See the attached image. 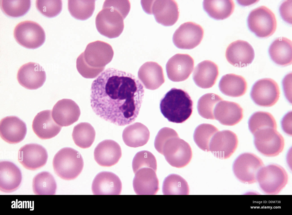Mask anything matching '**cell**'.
<instances>
[{"label": "cell", "instance_id": "6da1fadb", "mask_svg": "<svg viewBox=\"0 0 292 215\" xmlns=\"http://www.w3.org/2000/svg\"><path fill=\"white\" fill-rule=\"evenodd\" d=\"M144 94L143 86L135 76L110 68L92 83L91 106L101 118L118 126H125L137 118Z\"/></svg>", "mask_w": 292, "mask_h": 215}, {"label": "cell", "instance_id": "7a4b0ae2", "mask_svg": "<svg viewBox=\"0 0 292 215\" xmlns=\"http://www.w3.org/2000/svg\"><path fill=\"white\" fill-rule=\"evenodd\" d=\"M154 146L156 150L163 155L167 162L173 167H184L192 158V152L190 145L180 138L174 130L160 134Z\"/></svg>", "mask_w": 292, "mask_h": 215}, {"label": "cell", "instance_id": "3957f363", "mask_svg": "<svg viewBox=\"0 0 292 215\" xmlns=\"http://www.w3.org/2000/svg\"><path fill=\"white\" fill-rule=\"evenodd\" d=\"M193 105V102L186 92L173 88L161 99L160 108L161 113L169 122L181 123L191 116Z\"/></svg>", "mask_w": 292, "mask_h": 215}, {"label": "cell", "instance_id": "277c9868", "mask_svg": "<svg viewBox=\"0 0 292 215\" xmlns=\"http://www.w3.org/2000/svg\"><path fill=\"white\" fill-rule=\"evenodd\" d=\"M53 166L55 173L67 180L76 178L82 172L84 161L80 153L70 147L60 150L54 156Z\"/></svg>", "mask_w": 292, "mask_h": 215}, {"label": "cell", "instance_id": "5b68a950", "mask_svg": "<svg viewBox=\"0 0 292 215\" xmlns=\"http://www.w3.org/2000/svg\"><path fill=\"white\" fill-rule=\"evenodd\" d=\"M127 15L116 8L104 4L102 9L96 18L97 29L100 34L108 38L117 37L123 31V20Z\"/></svg>", "mask_w": 292, "mask_h": 215}, {"label": "cell", "instance_id": "8992f818", "mask_svg": "<svg viewBox=\"0 0 292 215\" xmlns=\"http://www.w3.org/2000/svg\"><path fill=\"white\" fill-rule=\"evenodd\" d=\"M287 174L282 167L271 164L262 167L258 172L256 180L261 190L271 195L278 194L287 184Z\"/></svg>", "mask_w": 292, "mask_h": 215}, {"label": "cell", "instance_id": "52a82bcc", "mask_svg": "<svg viewBox=\"0 0 292 215\" xmlns=\"http://www.w3.org/2000/svg\"><path fill=\"white\" fill-rule=\"evenodd\" d=\"M248 27L257 37L266 38L272 35L277 25L275 16L273 12L264 6L252 10L247 19Z\"/></svg>", "mask_w": 292, "mask_h": 215}, {"label": "cell", "instance_id": "ba28073f", "mask_svg": "<svg viewBox=\"0 0 292 215\" xmlns=\"http://www.w3.org/2000/svg\"><path fill=\"white\" fill-rule=\"evenodd\" d=\"M144 11L153 14L156 21L165 26L174 25L179 16L178 5L174 0L141 1Z\"/></svg>", "mask_w": 292, "mask_h": 215}, {"label": "cell", "instance_id": "9c48e42d", "mask_svg": "<svg viewBox=\"0 0 292 215\" xmlns=\"http://www.w3.org/2000/svg\"><path fill=\"white\" fill-rule=\"evenodd\" d=\"M274 128L267 127L257 130L254 135V143L257 150L264 156H277L283 150L284 140Z\"/></svg>", "mask_w": 292, "mask_h": 215}, {"label": "cell", "instance_id": "30bf717a", "mask_svg": "<svg viewBox=\"0 0 292 215\" xmlns=\"http://www.w3.org/2000/svg\"><path fill=\"white\" fill-rule=\"evenodd\" d=\"M14 35L19 45L29 49L39 47L45 40V34L42 27L38 23L29 21L18 24L15 28Z\"/></svg>", "mask_w": 292, "mask_h": 215}, {"label": "cell", "instance_id": "8fae6325", "mask_svg": "<svg viewBox=\"0 0 292 215\" xmlns=\"http://www.w3.org/2000/svg\"><path fill=\"white\" fill-rule=\"evenodd\" d=\"M263 166L259 158L253 154L246 152L241 154L236 159L232 168L235 175L240 181L252 184L257 181V173Z\"/></svg>", "mask_w": 292, "mask_h": 215}, {"label": "cell", "instance_id": "7c38bea8", "mask_svg": "<svg viewBox=\"0 0 292 215\" xmlns=\"http://www.w3.org/2000/svg\"><path fill=\"white\" fill-rule=\"evenodd\" d=\"M86 64L94 68H105L112 60L114 52L108 43L98 40L89 43L80 54Z\"/></svg>", "mask_w": 292, "mask_h": 215}, {"label": "cell", "instance_id": "4fadbf2b", "mask_svg": "<svg viewBox=\"0 0 292 215\" xmlns=\"http://www.w3.org/2000/svg\"><path fill=\"white\" fill-rule=\"evenodd\" d=\"M279 95L277 83L267 78L257 81L253 86L250 93L252 99L256 104L266 107L275 105L279 99Z\"/></svg>", "mask_w": 292, "mask_h": 215}, {"label": "cell", "instance_id": "5bb4252c", "mask_svg": "<svg viewBox=\"0 0 292 215\" xmlns=\"http://www.w3.org/2000/svg\"><path fill=\"white\" fill-rule=\"evenodd\" d=\"M204 30L199 25L192 22L181 24L176 30L173 37L174 45L182 49L194 48L200 43Z\"/></svg>", "mask_w": 292, "mask_h": 215}, {"label": "cell", "instance_id": "9a60e30c", "mask_svg": "<svg viewBox=\"0 0 292 215\" xmlns=\"http://www.w3.org/2000/svg\"><path fill=\"white\" fill-rule=\"evenodd\" d=\"M238 142L237 137L232 131L229 130L218 131L211 138L209 150L217 158L227 159L235 152Z\"/></svg>", "mask_w": 292, "mask_h": 215}, {"label": "cell", "instance_id": "2e32d148", "mask_svg": "<svg viewBox=\"0 0 292 215\" xmlns=\"http://www.w3.org/2000/svg\"><path fill=\"white\" fill-rule=\"evenodd\" d=\"M194 67V60L189 55L177 54L167 61L166 69L168 78L175 82L184 81L188 78Z\"/></svg>", "mask_w": 292, "mask_h": 215}, {"label": "cell", "instance_id": "e0dca14e", "mask_svg": "<svg viewBox=\"0 0 292 215\" xmlns=\"http://www.w3.org/2000/svg\"><path fill=\"white\" fill-rule=\"evenodd\" d=\"M48 154L46 149L42 145L30 143L22 147L18 151V161L26 169L35 170L46 163Z\"/></svg>", "mask_w": 292, "mask_h": 215}, {"label": "cell", "instance_id": "ac0fdd59", "mask_svg": "<svg viewBox=\"0 0 292 215\" xmlns=\"http://www.w3.org/2000/svg\"><path fill=\"white\" fill-rule=\"evenodd\" d=\"M46 73L39 64L29 62L22 66L17 73L19 84L28 89L35 90L42 87L45 81Z\"/></svg>", "mask_w": 292, "mask_h": 215}, {"label": "cell", "instance_id": "d6986e66", "mask_svg": "<svg viewBox=\"0 0 292 215\" xmlns=\"http://www.w3.org/2000/svg\"><path fill=\"white\" fill-rule=\"evenodd\" d=\"M226 58L233 66L242 67L251 64L255 57L254 49L247 41L238 40L231 43L226 50Z\"/></svg>", "mask_w": 292, "mask_h": 215}, {"label": "cell", "instance_id": "ffe728a7", "mask_svg": "<svg viewBox=\"0 0 292 215\" xmlns=\"http://www.w3.org/2000/svg\"><path fill=\"white\" fill-rule=\"evenodd\" d=\"M80 113L79 107L75 102L70 99H63L54 105L52 115L58 125L61 127L67 126L77 122Z\"/></svg>", "mask_w": 292, "mask_h": 215}, {"label": "cell", "instance_id": "44dd1931", "mask_svg": "<svg viewBox=\"0 0 292 215\" xmlns=\"http://www.w3.org/2000/svg\"><path fill=\"white\" fill-rule=\"evenodd\" d=\"M27 132L25 123L17 116H7L0 121V136L9 143L14 144L21 142L25 138Z\"/></svg>", "mask_w": 292, "mask_h": 215}, {"label": "cell", "instance_id": "7402d4cb", "mask_svg": "<svg viewBox=\"0 0 292 215\" xmlns=\"http://www.w3.org/2000/svg\"><path fill=\"white\" fill-rule=\"evenodd\" d=\"M156 171L149 168H142L135 173L133 187L137 195H155L159 190Z\"/></svg>", "mask_w": 292, "mask_h": 215}, {"label": "cell", "instance_id": "603a6c76", "mask_svg": "<svg viewBox=\"0 0 292 215\" xmlns=\"http://www.w3.org/2000/svg\"><path fill=\"white\" fill-rule=\"evenodd\" d=\"M119 144L111 140H105L99 143L94 151L95 160L100 165L110 167L117 163L121 156Z\"/></svg>", "mask_w": 292, "mask_h": 215}, {"label": "cell", "instance_id": "cb8c5ba5", "mask_svg": "<svg viewBox=\"0 0 292 215\" xmlns=\"http://www.w3.org/2000/svg\"><path fill=\"white\" fill-rule=\"evenodd\" d=\"M122 183L119 177L113 173L102 172L94 178L92 189L94 195H119Z\"/></svg>", "mask_w": 292, "mask_h": 215}, {"label": "cell", "instance_id": "d4e9b609", "mask_svg": "<svg viewBox=\"0 0 292 215\" xmlns=\"http://www.w3.org/2000/svg\"><path fill=\"white\" fill-rule=\"evenodd\" d=\"M51 113L50 110L41 111L36 114L33 121V130L42 139H49L55 137L61 129V126L52 119Z\"/></svg>", "mask_w": 292, "mask_h": 215}, {"label": "cell", "instance_id": "484cf974", "mask_svg": "<svg viewBox=\"0 0 292 215\" xmlns=\"http://www.w3.org/2000/svg\"><path fill=\"white\" fill-rule=\"evenodd\" d=\"M214 114L215 119L222 124L232 126L241 120L243 117V110L236 103L222 100L215 106Z\"/></svg>", "mask_w": 292, "mask_h": 215}, {"label": "cell", "instance_id": "4316f807", "mask_svg": "<svg viewBox=\"0 0 292 215\" xmlns=\"http://www.w3.org/2000/svg\"><path fill=\"white\" fill-rule=\"evenodd\" d=\"M138 77L145 88L150 90L158 89L165 82L162 68L154 62H147L141 66Z\"/></svg>", "mask_w": 292, "mask_h": 215}, {"label": "cell", "instance_id": "83f0119b", "mask_svg": "<svg viewBox=\"0 0 292 215\" xmlns=\"http://www.w3.org/2000/svg\"><path fill=\"white\" fill-rule=\"evenodd\" d=\"M22 175L19 168L14 163L8 161L0 162V189L2 192H11L19 186Z\"/></svg>", "mask_w": 292, "mask_h": 215}, {"label": "cell", "instance_id": "f1b7e54d", "mask_svg": "<svg viewBox=\"0 0 292 215\" xmlns=\"http://www.w3.org/2000/svg\"><path fill=\"white\" fill-rule=\"evenodd\" d=\"M218 75L217 65L210 61L205 60L195 67L192 77L195 83L198 87L206 89L213 86Z\"/></svg>", "mask_w": 292, "mask_h": 215}, {"label": "cell", "instance_id": "f546056e", "mask_svg": "<svg viewBox=\"0 0 292 215\" xmlns=\"http://www.w3.org/2000/svg\"><path fill=\"white\" fill-rule=\"evenodd\" d=\"M268 51L270 58L277 64L286 66L292 64V43L287 38L281 37L275 39Z\"/></svg>", "mask_w": 292, "mask_h": 215}, {"label": "cell", "instance_id": "4dcf8cb0", "mask_svg": "<svg viewBox=\"0 0 292 215\" xmlns=\"http://www.w3.org/2000/svg\"><path fill=\"white\" fill-rule=\"evenodd\" d=\"M150 135L149 131L146 126L140 122H136L125 128L122 137L126 145L136 148L145 144L149 139Z\"/></svg>", "mask_w": 292, "mask_h": 215}, {"label": "cell", "instance_id": "1f68e13d", "mask_svg": "<svg viewBox=\"0 0 292 215\" xmlns=\"http://www.w3.org/2000/svg\"><path fill=\"white\" fill-rule=\"evenodd\" d=\"M221 92L224 95L232 97L243 95L247 88L246 82L242 77L234 74L223 76L219 84Z\"/></svg>", "mask_w": 292, "mask_h": 215}, {"label": "cell", "instance_id": "d6a6232c", "mask_svg": "<svg viewBox=\"0 0 292 215\" xmlns=\"http://www.w3.org/2000/svg\"><path fill=\"white\" fill-rule=\"evenodd\" d=\"M235 5L232 0H204V10L211 17L221 20L229 17L233 13Z\"/></svg>", "mask_w": 292, "mask_h": 215}, {"label": "cell", "instance_id": "836d02e7", "mask_svg": "<svg viewBox=\"0 0 292 215\" xmlns=\"http://www.w3.org/2000/svg\"><path fill=\"white\" fill-rule=\"evenodd\" d=\"M96 132L94 127L87 122H80L74 127L72 134L76 145L82 148L90 147L95 138Z\"/></svg>", "mask_w": 292, "mask_h": 215}, {"label": "cell", "instance_id": "e575fe53", "mask_svg": "<svg viewBox=\"0 0 292 215\" xmlns=\"http://www.w3.org/2000/svg\"><path fill=\"white\" fill-rule=\"evenodd\" d=\"M33 188L36 195H53L56 194L57 186L53 176L48 172L44 171L34 178Z\"/></svg>", "mask_w": 292, "mask_h": 215}, {"label": "cell", "instance_id": "d590c367", "mask_svg": "<svg viewBox=\"0 0 292 215\" xmlns=\"http://www.w3.org/2000/svg\"><path fill=\"white\" fill-rule=\"evenodd\" d=\"M162 192L164 195H188V185L181 176L171 174L166 177L163 184Z\"/></svg>", "mask_w": 292, "mask_h": 215}, {"label": "cell", "instance_id": "8d00e7d4", "mask_svg": "<svg viewBox=\"0 0 292 215\" xmlns=\"http://www.w3.org/2000/svg\"><path fill=\"white\" fill-rule=\"evenodd\" d=\"M95 0H68V9L75 19L86 20L92 15L95 9Z\"/></svg>", "mask_w": 292, "mask_h": 215}, {"label": "cell", "instance_id": "74e56055", "mask_svg": "<svg viewBox=\"0 0 292 215\" xmlns=\"http://www.w3.org/2000/svg\"><path fill=\"white\" fill-rule=\"evenodd\" d=\"M218 129L214 125L203 123L199 125L194 132V140L200 149L205 151H209V145L213 136Z\"/></svg>", "mask_w": 292, "mask_h": 215}, {"label": "cell", "instance_id": "f35d334b", "mask_svg": "<svg viewBox=\"0 0 292 215\" xmlns=\"http://www.w3.org/2000/svg\"><path fill=\"white\" fill-rule=\"evenodd\" d=\"M223 99L218 95L213 93L206 94L199 99L197 108L199 115L207 119H215L214 111L215 106Z\"/></svg>", "mask_w": 292, "mask_h": 215}, {"label": "cell", "instance_id": "ab89813d", "mask_svg": "<svg viewBox=\"0 0 292 215\" xmlns=\"http://www.w3.org/2000/svg\"><path fill=\"white\" fill-rule=\"evenodd\" d=\"M249 129L253 134L257 130L269 127L276 129V121L270 113L259 111L253 114L248 122Z\"/></svg>", "mask_w": 292, "mask_h": 215}, {"label": "cell", "instance_id": "60d3db41", "mask_svg": "<svg viewBox=\"0 0 292 215\" xmlns=\"http://www.w3.org/2000/svg\"><path fill=\"white\" fill-rule=\"evenodd\" d=\"M0 6L7 15L17 17L26 14L31 6L30 0H1Z\"/></svg>", "mask_w": 292, "mask_h": 215}, {"label": "cell", "instance_id": "b9f144b4", "mask_svg": "<svg viewBox=\"0 0 292 215\" xmlns=\"http://www.w3.org/2000/svg\"><path fill=\"white\" fill-rule=\"evenodd\" d=\"M132 166L134 173L139 169L143 168H150L156 171V160L151 152L147 150L141 151L137 152L135 156L132 161Z\"/></svg>", "mask_w": 292, "mask_h": 215}, {"label": "cell", "instance_id": "7bdbcfd3", "mask_svg": "<svg viewBox=\"0 0 292 215\" xmlns=\"http://www.w3.org/2000/svg\"><path fill=\"white\" fill-rule=\"evenodd\" d=\"M36 5L41 13L50 18L55 17L60 13L62 4L61 0H37Z\"/></svg>", "mask_w": 292, "mask_h": 215}, {"label": "cell", "instance_id": "ee69618b", "mask_svg": "<svg viewBox=\"0 0 292 215\" xmlns=\"http://www.w3.org/2000/svg\"><path fill=\"white\" fill-rule=\"evenodd\" d=\"M76 64L78 72L83 77L87 79L96 77L105 69V68L96 69L89 66L85 62L81 54L77 58Z\"/></svg>", "mask_w": 292, "mask_h": 215}, {"label": "cell", "instance_id": "f6af8a7d", "mask_svg": "<svg viewBox=\"0 0 292 215\" xmlns=\"http://www.w3.org/2000/svg\"><path fill=\"white\" fill-rule=\"evenodd\" d=\"M283 131L289 135H292V112H289L283 117L281 121Z\"/></svg>", "mask_w": 292, "mask_h": 215}]
</instances>
